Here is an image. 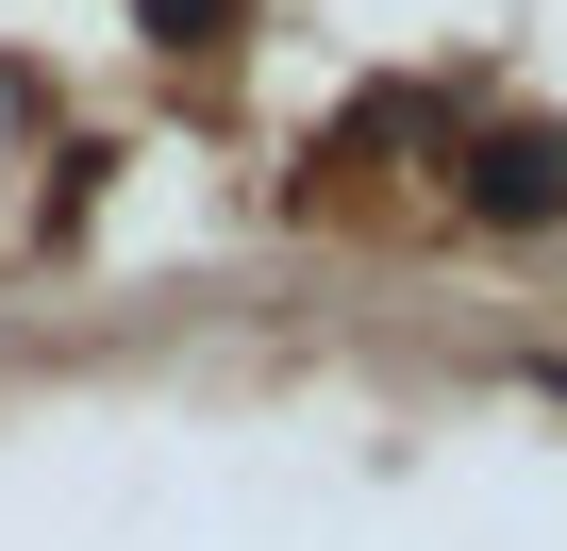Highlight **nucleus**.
<instances>
[{
    "label": "nucleus",
    "instance_id": "1",
    "mask_svg": "<svg viewBox=\"0 0 567 551\" xmlns=\"http://www.w3.org/2000/svg\"><path fill=\"white\" fill-rule=\"evenodd\" d=\"M467 217H484V234H550V217H567V151H550V134H484V151H467Z\"/></svg>",
    "mask_w": 567,
    "mask_h": 551
},
{
    "label": "nucleus",
    "instance_id": "3",
    "mask_svg": "<svg viewBox=\"0 0 567 551\" xmlns=\"http://www.w3.org/2000/svg\"><path fill=\"white\" fill-rule=\"evenodd\" d=\"M534 385H550V401H567V351H534Z\"/></svg>",
    "mask_w": 567,
    "mask_h": 551
},
{
    "label": "nucleus",
    "instance_id": "2",
    "mask_svg": "<svg viewBox=\"0 0 567 551\" xmlns=\"http://www.w3.org/2000/svg\"><path fill=\"white\" fill-rule=\"evenodd\" d=\"M134 18H151L167 51H217V34H234V0H134Z\"/></svg>",
    "mask_w": 567,
    "mask_h": 551
}]
</instances>
